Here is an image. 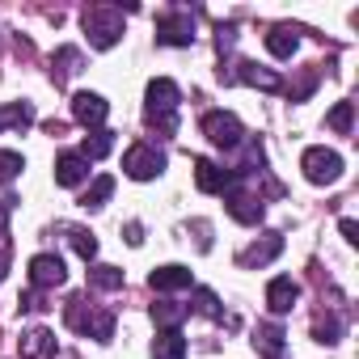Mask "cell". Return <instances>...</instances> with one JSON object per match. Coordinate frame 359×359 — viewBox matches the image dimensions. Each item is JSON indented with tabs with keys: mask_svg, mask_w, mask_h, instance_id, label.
<instances>
[{
	"mask_svg": "<svg viewBox=\"0 0 359 359\" xmlns=\"http://www.w3.org/2000/svg\"><path fill=\"white\" fill-rule=\"evenodd\" d=\"M177 102H182V93H177V85L169 76L148 81V93H144V118H148V127L173 135L177 131Z\"/></svg>",
	"mask_w": 359,
	"mask_h": 359,
	"instance_id": "obj_1",
	"label": "cell"
},
{
	"mask_svg": "<svg viewBox=\"0 0 359 359\" xmlns=\"http://www.w3.org/2000/svg\"><path fill=\"white\" fill-rule=\"evenodd\" d=\"M64 317H68V325L76 330V334H89V338H97V342H110L114 338V313H106V309H93L89 300H68V309H64Z\"/></svg>",
	"mask_w": 359,
	"mask_h": 359,
	"instance_id": "obj_2",
	"label": "cell"
},
{
	"mask_svg": "<svg viewBox=\"0 0 359 359\" xmlns=\"http://www.w3.org/2000/svg\"><path fill=\"white\" fill-rule=\"evenodd\" d=\"M85 34H89V43H93L97 51H110V47L123 39V13H118V9H106V5L89 9V13H85Z\"/></svg>",
	"mask_w": 359,
	"mask_h": 359,
	"instance_id": "obj_3",
	"label": "cell"
},
{
	"mask_svg": "<svg viewBox=\"0 0 359 359\" xmlns=\"http://www.w3.org/2000/svg\"><path fill=\"white\" fill-rule=\"evenodd\" d=\"M300 169L313 187H334L338 177H342V156L334 148H304L300 156Z\"/></svg>",
	"mask_w": 359,
	"mask_h": 359,
	"instance_id": "obj_4",
	"label": "cell"
},
{
	"mask_svg": "<svg viewBox=\"0 0 359 359\" xmlns=\"http://www.w3.org/2000/svg\"><path fill=\"white\" fill-rule=\"evenodd\" d=\"M161 169H165V152L152 144H131L123 156V173L135 182H152V177H161Z\"/></svg>",
	"mask_w": 359,
	"mask_h": 359,
	"instance_id": "obj_5",
	"label": "cell"
},
{
	"mask_svg": "<svg viewBox=\"0 0 359 359\" xmlns=\"http://www.w3.org/2000/svg\"><path fill=\"white\" fill-rule=\"evenodd\" d=\"M199 127H203V135H208L216 148H237L241 135H245V131H241V118H237L233 110H208Z\"/></svg>",
	"mask_w": 359,
	"mask_h": 359,
	"instance_id": "obj_6",
	"label": "cell"
},
{
	"mask_svg": "<svg viewBox=\"0 0 359 359\" xmlns=\"http://www.w3.org/2000/svg\"><path fill=\"white\" fill-rule=\"evenodd\" d=\"M195 187L208 191V195H224V191L237 187V173L224 169V165H216V161H208V156H199L195 161Z\"/></svg>",
	"mask_w": 359,
	"mask_h": 359,
	"instance_id": "obj_7",
	"label": "cell"
},
{
	"mask_svg": "<svg viewBox=\"0 0 359 359\" xmlns=\"http://www.w3.org/2000/svg\"><path fill=\"white\" fill-rule=\"evenodd\" d=\"M156 43H165V47H191L195 43V18L191 13H165L156 22Z\"/></svg>",
	"mask_w": 359,
	"mask_h": 359,
	"instance_id": "obj_8",
	"label": "cell"
},
{
	"mask_svg": "<svg viewBox=\"0 0 359 359\" xmlns=\"http://www.w3.org/2000/svg\"><path fill=\"white\" fill-rule=\"evenodd\" d=\"M106 114H110V102L102 97V93H89V89H81V93H72V118L81 123V127H102L106 123Z\"/></svg>",
	"mask_w": 359,
	"mask_h": 359,
	"instance_id": "obj_9",
	"label": "cell"
},
{
	"mask_svg": "<svg viewBox=\"0 0 359 359\" xmlns=\"http://www.w3.org/2000/svg\"><path fill=\"white\" fill-rule=\"evenodd\" d=\"M64 279H68V271H64V262H60L55 254H34V258H30V283H34L39 292L60 287Z\"/></svg>",
	"mask_w": 359,
	"mask_h": 359,
	"instance_id": "obj_10",
	"label": "cell"
},
{
	"mask_svg": "<svg viewBox=\"0 0 359 359\" xmlns=\"http://www.w3.org/2000/svg\"><path fill=\"white\" fill-rule=\"evenodd\" d=\"M279 250H283V237H279V233H266L262 241H254L250 250H241V254H237V266H245V271L266 266V262H275V258H279Z\"/></svg>",
	"mask_w": 359,
	"mask_h": 359,
	"instance_id": "obj_11",
	"label": "cell"
},
{
	"mask_svg": "<svg viewBox=\"0 0 359 359\" xmlns=\"http://www.w3.org/2000/svg\"><path fill=\"white\" fill-rule=\"evenodd\" d=\"M224 208H229V216L233 220H241V224H262V199H254V195H245V191H224Z\"/></svg>",
	"mask_w": 359,
	"mask_h": 359,
	"instance_id": "obj_12",
	"label": "cell"
},
{
	"mask_svg": "<svg viewBox=\"0 0 359 359\" xmlns=\"http://www.w3.org/2000/svg\"><path fill=\"white\" fill-rule=\"evenodd\" d=\"M296 296H300V283H296V279H287V275H279V279H271V283H266V309H271L275 317H279V313H292Z\"/></svg>",
	"mask_w": 359,
	"mask_h": 359,
	"instance_id": "obj_13",
	"label": "cell"
},
{
	"mask_svg": "<svg viewBox=\"0 0 359 359\" xmlns=\"http://www.w3.org/2000/svg\"><path fill=\"white\" fill-rule=\"evenodd\" d=\"M89 177V161L81 152H60L55 156V182L60 187H81Z\"/></svg>",
	"mask_w": 359,
	"mask_h": 359,
	"instance_id": "obj_14",
	"label": "cell"
},
{
	"mask_svg": "<svg viewBox=\"0 0 359 359\" xmlns=\"http://www.w3.org/2000/svg\"><path fill=\"white\" fill-rule=\"evenodd\" d=\"M191 283H195L191 271H187V266H177V262L156 266V271L148 275V287H152V292H182V287H191Z\"/></svg>",
	"mask_w": 359,
	"mask_h": 359,
	"instance_id": "obj_15",
	"label": "cell"
},
{
	"mask_svg": "<svg viewBox=\"0 0 359 359\" xmlns=\"http://www.w3.org/2000/svg\"><path fill=\"white\" fill-rule=\"evenodd\" d=\"M51 355H55V334L51 330L34 325V330L22 334V359H51Z\"/></svg>",
	"mask_w": 359,
	"mask_h": 359,
	"instance_id": "obj_16",
	"label": "cell"
},
{
	"mask_svg": "<svg viewBox=\"0 0 359 359\" xmlns=\"http://www.w3.org/2000/svg\"><path fill=\"white\" fill-rule=\"evenodd\" d=\"M152 359H187V338L182 330H161L152 338Z\"/></svg>",
	"mask_w": 359,
	"mask_h": 359,
	"instance_id": "obj_17",
	"label": "cell"
},
{
	"mask_svg": "<svg viewBox=\"0 0 359 359\" xmlns=\"http://www.w3.org/2000/svg\"><path fill=\"white\" fill-rule=\"evenodd\" d=\"M296 47H300V34H296L292 26H271V34H266V51H271L275 60H292Z\"/></svg>",
	"mask_w": 359,
	"mask_h": 359,
	"instance_id": "obj_18",
	"label": "cell"
},
{
	"mask_svg": "<svg viewBox=\"0 0 359 359\" xmlns=\"http://www.w3.org/2000/svg\"><path fill=\"white\" fill-rule=\"evenodd\" d=\"M187 304H177V300H156L152 304V321L161 325V330H177V325H182L187 321Z\"/></svg>",
	"mask_w": 359,
	"mask_h": 359,
	"instance_id": "obj_19",
	"label": "cell"
},
{
	"mask_svg": "<svg viewBox=\"0 0 359 359\" xmlns=\"http://www.w3.org/2000/svg\"><path fill=\"white\" fill-rule=\"evenodd\" d=\"M30 123H34V106H30V102H9V106H0V131L30 127Z\"/></svg>",
	"mask_w": 359,
	"mask_h": 359,
	"instance_id": "obj_20",
	"label": "cell"
},
{
	"mask_svg": "<svg viewBox=\"0 0 359 359\" xmlns=\"http://www.w3.org/2000/svg\"><path fill=\"white\" fill-rule=\"evenodd\" d=\"M114 195V177L110 173H102V177H93V187L81 195V208L85 212H97V208H106V199Z\"/></svg>",
	"mask_w": 359,
	"mask_h": 359,
	"instance_id": "obj_21",
	"label": "cell"
},
{
	"mask_svg": "<svg viewBox=\"0 0 359 359\" xmlns=\"http://www.w3.org/2000/svg\"><path fill=\"white\" fill-rule=\"evenodd\" d=\"M254 346H258L266 359H279V355H283V330H279V325H258Z\"/></svg>",
	"mask_w": 359,
	"mask_h": 359,
	"instance_id": "obj_22",
	"label": "cell"
},
{
	"mask_svg": "<svg viewBox=\"0 0 359 359\" xmlns=\"http://www.w3.org/2000/svg\"><path fill=\"white\" fill-rule=\"evenodd\" d=\"M110 148H114V131H102V127H97L93 135H85V144H81V156H85V161H102Z\"/></svg>",
	"mask_w": 359,
	"mask_h": 359,
	"instance_id": "obj_23",
	"label": "cell"
},
{
	"mask_svg": "<svg viewBox=\"0 0 359 359\" xmlns=\"http://www.w3.org/2000/svg\"><path fill=\"white\" fill-rule=\"evenodd\" d=\"M89 283H93L97 292H118V287H123V271L110 266V262H97V266L89 271Z\"/></svg>",
	"mask_w": 359,
	"mask_h": 359,
	"instance_id": "obj_24",
	"label": "cell"
},
{
	"mask_svg": "<svg viewBox=\"0 0 359 359\" xmlns=\"http://www.w3.org/2000/svg\"><path fill=\"white\" fill-rule=\"evenodd\" d=\"M241 72H237V81H245V85H262V89H279V76H271V72H262L258 64H237Z\"/></svg>",
	"mask_w": 359,
	"mask_h": 359,
	"instance_id": "obj_25",
	"label": "cell"
},
{
	"mask_svg": "<svg viewBox=\"0 0 359 359\" xmlns=\"http://www.w3.org/2000/svg\"><path fill=\"white\" fill-rule=\"evenodd\" d=\"M68 241H72V250L89 262V258H97V237L89 233V229H68Z\"/></svg>",
	"mask_w": 359,
	"mask_h": 359,
	"instance_id": "obj_26",
	"label": "cell"
},
{
	"mask_svg": "<svg viewBox=\"0 0 359 359\" xmlns=\"http://www.w3.org/2000/svg\"><path fill=\"white\" fill-rule=\"evenodd\" d=\"M55 64H60V68H55V72H51V76H55V81H60V85H64V81H68V76H72V72H76V64H81V51H76V47H64V51H60V55H55Z\"/></svg>",
	"mask_w": 359,
	"mask_h": 359,
	"instance_id": "obj_27",
	"label": "cell"
},
{
	"mask_svg": "<svg viewBox=\"0 0 359 359\" xmlns=\"http://www.w3.org/2000/svg\"><path fill=\"white\" fill-rule=\"evenodd\" d=\"M351 118H355V106H351V102H338V106L330 110V118H325V123H330L338 135H346V131H351Z\"/></svg>",
	"mask_w": 359,
	"mask_h": 359,
	"instance_id": "obj_28",
	"label": "cell"
},
{
	"mask_svg": "<svg viewBox=\"0 0 359 359\" xmlns=\"http://www.w3.org/2000/svg\"><path fill=\"white\" fill-rule=\"evenodd\" d=\"M195 313H203V317H224L220 313V300H216V292H208V287H195Z\"/></svg>",
	"mask_w": 359,
	"mask_h": 359,
	"instance_id": "obj_29",
	"label": "cell"
},
{
	"mask_svg": "<svg viewBox=\"0 0 359 359\" xmlns=\"http://www.w3.org/2000/svg\"><path fill=\"white\" fill-rule=\"evenodd\" d=\"M26 169V161L18 156V152H9V148H0V182H13V177Z\"/></svg>",
	"mask_w": 359,
	"mask_h": 359,
	"instance_id": "obj_30",
	"label": "cell"
},
{
	"mask_svg": "<svg viewBox=\"0 0 359 359\" xmlns=\"http://www.w3.org/2000/svg\"><path fill=\"white\" fill-rule=\"evenodd\" d=\"M338 334H342V321H338V317H325V321H317V325H313V338H317V342H325V346H334V342H338Z\"/></svg>",
	"mask_w": 359,
	"mask_h": 359,
	"instance_id": "obj_31",
	"label": "cell"
},
{
	"mask_svg": "<svg viewBox=\"0 0 359 359\" xmlns=\"http://www.w3.org/2000/svg\"><path fill=\"white\" fill-rule=\"evenodd\" d=\"M338 229H342V237H346L351 245H359V224H355V220H342Z\"/></svg>",
	"mask_w": 359,
	"mask_h": 359,
	"instance_id": "obj_32",
	"label": "cell"
},
{
	"mask_svg": "<svg viewBox=\"0 0 359 359\" xmlns=\"http://www.w3.org/2000/svg\"><path fill=\"white\" fill-rule=\"evenodd\" d=\"M127 245H144V229L140 224H127Z\"/></svg>",
	"mask_w": 359,
	"mask_h": 359,
	"instance_id": "obj_33",
	"label": "cell"
},
{
	"mask_svg": "<svg viewBox=\"0 0 359 359\" xmlns=\"http://www.w3.org/2000/svg\"><path fill=\"white\" fill-rule=\"evenodd\" d=\"M5 229H9V203H0V237H5Z\"/></svg>",
	"mask_w": 359,
	"mask_h": 359,
	"instance_id": "obj_34",
	"label": "cell"
},
{
	"mask_svg": "<svg viewBox=\"0 0 359 359\" xmlns=\"http://www.w3.org/2000/svg\"><path fill=\"white\" fill-rule=\"evenodd\" d=\"M0 279H5V254H0Z\"/></svg>",
	"mask_w": 359,
	"mask_h": 359,
	"instance_id": "obj_35",
	"label": "cell"
}]
</instances>
